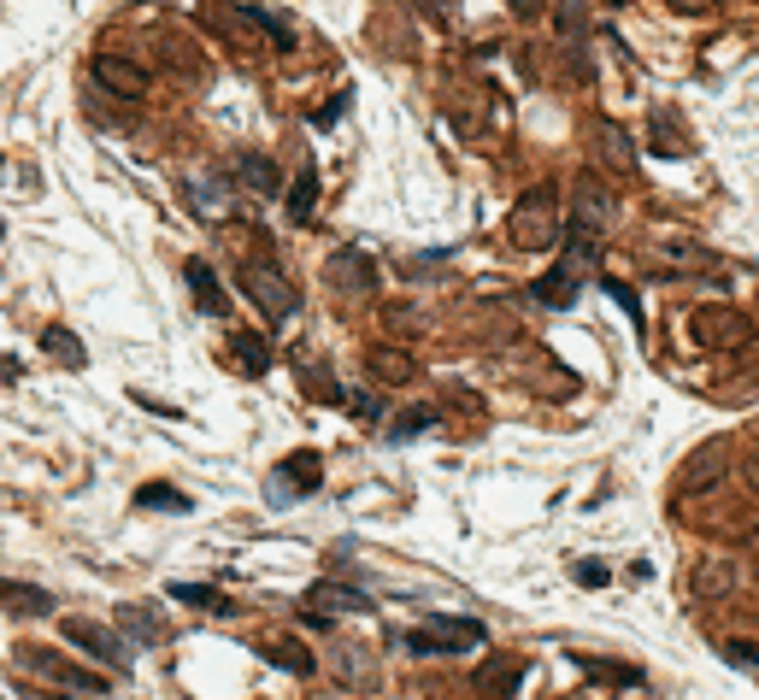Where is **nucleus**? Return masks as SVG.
<instances>
[{"label":"nucleus","mask_w":759,"mask_h":700,"mask_svg":"<svg viewBox=\"0 0 759 700\" xmlns=\"http://www.w3.org/2000/svg\"><path fill=\"white\" fill-rule=\"evenodd\" d=\"M242 288L254 295V306H259V312H266V318H277V324L301 312V295H295V283H289V277L277 271L271 259H247V266H242Z\"/></svg>","instance_id":"f257e3e1"},{"label":"nucleus","mask_w":759,"mask_h":700,"mask_svg":"<svg viewBox=\"0 0 759 700\" xmlns=\"http://www.w3.org/2000/svg\"><path fill=\"white\" fill-rule=\"evenodd\" d=\"M689 335L700 347H724V354H736V347L754 342V324H748V312H736V306H695Z\"/></svg>","instance_id":"f03ea898"},{"label":"nucleus","mask_w":759,"mask_h":700,"mask_svg":"<svg viewBox=\"0 0 759 700\" xmlns=\"http://www.w3.org/2000/svg\"><path fill=\"white\" fill-rule=\"evenodd\" d=\"M619 224V200H612V188L601 177H577L572 183V230H583V236H601Z\"/></svg>","instance_id":"7ed1b4c3"},{"label":"nucleus","mask_w":759,"mask_h":700,"mask_svg":"<svg viewBox=\"0 0 759 700\" xmlns=\"http://www.w3.org/2000/svg\"><path fill=\"white\" fill-rule=\"evenodd\" d=\"M483 624L477 618H430L425 630H413L406 636V648L413 653H477L483 648Z\"/></svg>","instance_id":"20e7f679"},{"label":"nucleus","mask_w":759,"mask_h":700,"mask_svg":"<svg viewBox=\"0 0 759 700\" xmlns=\"http://www.w3.org/2000/svg\"><path fill=\"white\" fill-rule=\"evenodd\" d=\"M71 648H83V653H95L107 671H130V641L112 630V624H95V618H65L60 624Z\"/></svg>","instance_id":"39448f33"},{"label":"nucleus","mask_w":759,"mask_h":700,"mask_svg":"<svg viewBox=\"0 0 759 700\" xmlns=\"http://www.w3.org/2000/svg\"><path fill=\"white\" fill-rule=\"evenodd\" d=\"M513 242L518 247H553L560 242V224H553V188L542 183L530 200H518L513 212Z\"/></svg>","instance_id":"423d86ee"},{"label":"nucleus","mask_w":759,"mask_h":700,"mask_svg":"<svg viewBox=\"0 0 759 700\" xmlns=\"http://www.w3.org/2000/svg\"><path fill=\"white\" fill-rule=\"evenodd\" d=\"M325 283L335 295H377V266L365 247H335L330 266H325Z\"/></svg>","instance_id":"0eeeda50"},{"label":"nucleus","mask_w":759,"mask_h":700,"mask_svg":"<svg viewBox=\"0 0 759 700\" xmlns=\"http://www.w3.org/2000/svg\"><path fill=\"white\" fill-rule=\"evenodd\" d=\"M19 665H30L41 683H53V689H65V695H95L100 689V677H83L71 660H60V653H48V648H19Z\"/></svg>","instance_id":"6e6552de"},{"label":"nucleus","mask_w":759,"mask_h":700,"mask_svg":"<svg viewBox=\"0 0 759 700\" xmlns=\"http://www.w3.org/2000/svg\"><path fill=\"white\" fill-rule=\"evenodd\" d=\"M95 83L107 95H119V100H142L148 95V71H142L136 60H124V53H95Z\"/></svg>","instance_id":"1a4fd4ad"},{"label":"nucleus","mask_w":759,"mask_h":700,"mask_svg":"<svg viewBox=\"0 0 759 700\" xmlns=\"http://www.w3.org/2000/svg\"><path fill=\"white\" fill-rule=\"evenodd\" d=\"M183 277H188V295H195V306L207 318H224L230 312V295H224V283H218V271L207 266V259H188Z\"/></svg>","instance_id":"9d476101"},{"label":"nucleus","mask_w":759,"mask_h":700,"mask_svg":"<svg viewBox=\"0 0 759 700\" xmlns=\"http://www.w3.org/2000/svg\"><path fill=\"white\" fill-rule=\"evenodd\" d=\"M365 371H371L383 389H401V383H413V377H418V366H413L406 347H371V354H365Z\"/></svg>","instance_id":"9b49d317"},{"label":"nucleus","mask_w":759,"mask_h":700,"mask_svg":"<svg viewBox=\"0 0 759 700\" xmlns=\"http://www.w3.org/2000/svg\"><path fill=\"white\" fill-rule=\"evenodd\" d=\"M301 612H318V618H325V612H371V601H365L359 589H347V582H318Z\"/></svg>","instance_id":"f8f14e48"},{"label":"nucleus","mask_w":759,"mask_h":700,"mask_svg":"<svg viewBox=\"0 0 759 700\" xmlns=\"http://www.w3.org/2000/svg\"><path fill=\"white\" fill-rule=\"evenodd\" d=\"M0 606L7 612H19V618H48L53 612V594L48 589H36V582H0Z\"/></svg>","instance_id":"ddd939ff"},{"label":"nucleus","mask_w":759,"mask_h":700,"mask_svg":"<svg viewBox=\"0 0 759 700\" xmlns=\"http://www.w3.org/2000/svg\"><path fill=\"white\" fill-rule=\"evenodd\" d=\"M518 689H524V665L518 660H494V665L477 671V695L483 700H513Z\"/></svg>","instance_id":"4468645a"},{"label":"nucleus","mask_w":759,"mask_h":700,"mask_svg":"<svg viewBox=\"0 0 759 700\" xmlns=\"http://www.w3.org/2000/svg\"><path fill=\"white\" fill-rule=\"evenodd\" d=\"M119 624H124V641H136V648H166V624H159V612L148 606H119Z\"/></svg>","instance_id":"2eb2a0df"},{"label":"nucleus","mask_w":759,"mask_h":700,"mask_svg":"<svg viewBox=\"0 0 759 700\" xmlns=\"http://www.w3.org/2000/svg\"><path fill=\"white\" fill-rule=\"evenodd\" d=\"M577 283H583V271L553 266V271H542V277L530 283V295L542 300V306H572V300H577Z\"/></svg>","instance_id":"dca6fc26"},{"label":"nucleus","mask_w":759,"mask_h":700,"mask_svg":"<svg viewBox=\"0 0 759 700\" xmlns=\"http://www.w3.org/2000/svg\"><path fill=\"white\" fill-rule=\"evenodd\" d=\"M236 177L254 188L259 200H277V195H283V183H277V165H271L266 153H242V159H236Z\"/></svg>","instance_id":"f3484780"},{"label":"nucleus","mask_w":759,"mask_h":700,"mask_svg":"<svg viewBox=\"0 0 759 700\" xmlns=\"http://www.w3.org/2000/svg\"><path fill=\"white\" fill-rule=\"evenodd\" d=\"M277 477L295 483V501H301V494H313L318 483H325V459H318V454H289L283 465H277Z\"/></svg>","instance_id":"a211bd4d"},{"label":"nucleus","mask_w":759,"mask_h":700,"mask_svg":"<svg viewBox=\"0 0 759 700\" xmlns=\"http://www.w3.org/2000/svg\"><path fill=\"white\" fill-rule=\"evenodd\" d=\"M41 347H48V359H60L65 371H83V366H89V354L77 347V335H71L65 324H48V330H41Z\"/></svg>","instance_id":"6ab92c4d"},{"label":"nucleus","mask_w":759,"mask_h":700,"mask_svg":"<svg viewBox=\"0 0 759 700\" xmlns=\"http://www.w3.org/2000/svg\"><path fill=\"white\" fill-rule=\"evenodd\" d=\"M266 660H271L277 671H295V677H313V648H306V641H289V636H277V641H266Z\"/></svg>","instance_id":"aec40b11"},{"label":"nucleus","mask_w":759,"mask_h":700,"mask_svg":"<svg viewBox=\"0 0 759 700\" xmlns=\"http://www.w3.org/2000/svg\"><path fill=\"white\" fill-rule=\"evenodd\" d=\"M289 218H295V224H306V218H313V207H318V171L313 165H301L295 171V183H289Z\"/></svg>","instance_id":"412c9836"},{"label":"nucleus","mask_w":759,"mask_h":700,"mask_svg":"<svg viewBox=\"0 0 759 700\" xmlns=\"http://www.w3.org/2000/svg\"><path fill=\"white\" fill-rule=\"evenodd\" d=\"M236 366H242L247 377H266V371H271V342H266V335H254V330L236 335Z\"/></svg>","instance_id":"4be33fe9"},{"label":"nucleus","mask_w":759,"mask_h":700,"mask_svg":"<svg viewBox=\"0 0 759 700\" xmlns=\"http://www.w3.org/2000/svg\"><path fill=\"white\" fill-rule=\"evenodd\" d=\"M595 142H601V159H607V165H619V171L636 165V148H631V136H624V130L595 124Z\"/></svg>","instance_id":"5701e85b"},{"label":"nucleus","mask_w":759,"mask_h":700,"mask_svg":"<svg viewBox=\"0 0 759 700\" xmlns=\"http://www.w3.org/2000/svg\"><path fill=\"white\" fill-rule=\"evenodd\" d=\"M136 506H148V513H188V494H177V489H166V483H148V489H136Z\"/></svg>","instance_id":"b1692460"},{"label":"nucleus","mask_w":759,"mask_h":700,"mask_svg":"<svg viewBox=\"0 0 759 700\" xmlns=\"http://www.w3.org/2000/svg\"><path fill=\"white\" fill-rule=\"evenodd\" d=\"M247 19H254V24H259V30H266V36H271V48H277V53H295V30H289V24H283V19H277V12H271V7H247Z\"/></svg>","instance_id":"393cba45"},{"label":"nucleus","mask_w":759,"mask_h":700,"mask_svg":"<svg viewBox=\"0 0 759 700\" xmlns=\"http://www.w3.org/2000/svg\"><path fill=\"white\" fill-rule=\"evenodd\" d=\"M171 601L183 606H207V612H230V601L218 589H207V582H171Z\"/></svg>","instance_id":"a878e982"},{"label":"nucleus","mask_w":759,"mask_h":700,"mask_svg":"<svg viewBox=\"0 0 759 700\" xmlns=\"http://www.w3.org/2000/svg\"><path fill=\"white\" fill-rule=\"evenodd\" d=\"M188 200H195V207L207 212V218H218V212H224V183L200 171V177H188Z\"/></svg>","instance_id":"bb28decb"},{"label":"nucleus","mask_w":759,"mask_h":700,"mask_svg":"<svg viewBox=\"0 0 759 700\" xmlns=\"http://www.w3.org/2000/svg\"><path fill=\"white\" fill-rule=\"evenodd\" d=\"M430 425H436V413H430V406H406V413H395L389 435H395V442H413V435H425Z\"/></svg>","instance_id":"cd10ccee"},{"label":"nucleus","mask_w":759,"mask_h":700,"mask_svg":"<svg viewBox=\"0 0 759 700\" xmlns=\"http://www.w3.org/2000/svg\"><path fill=\"white\" fill-rule=\"evenodd\" d=\"M724 660H730V665H742V671H754V677H759V648H754V641H724Z\"/></svg>","instance_id":"c85d7f7f"},{"label":"nucleus","mask_w":759,"mask_h":700,"mask_svg":"<svg viewBox=\"0 0 759 700\" xmlns=\"http://www.w3.org/2000/svg\"><path fill=\"white\" fill-rule=\"evenodd\" d=\"M347 100H354V95L342 89V95L330 100V107H318V112H313V124H318V130H330V124H335V119H342V112H347Z\"/></svg>","instance_id":"c756f323"},{"label":"nucleus","mask_w":759,"mask_h":700,"mask_svg":"<svg viewBox=\"0 0 759 700\" xmlns=\"http://www.w3.org/2000/svg\"><path fill=\"white\" fill-rule=\"evenodd\" d=\"M607 295L631 312V324H641V300H636V288H624V283H607Z\"/></svg>","instance_id":"7c9ffc66"},{"label":"nucleus","mask_w":759,"mask_h":700,"mask_svg":"<svg viewBox=\"0 0 759 700\" xmlns=\"http://www.w3.org/2000/svg\"><path fill=\"white\" fill-rule=\"evenodd\" d=\"M577 582H583V589H601V582H607V565H601V560H583V565H577Z\"/></svg>","instance_id":"2f4dec72"},{"label":"nucleus","mask_w":759,"mask_h":700,"mask_svg":"<svg viewBox=\"0 0 759 700\" xmlns=\"http://www.w3.org/2000/svg\"><path fill=\"white\" fill-rule=\"evenodd\" d=\"M583 30V7H565L560 12V36H577Z\"/></svg>","instance_id":"473e14b6"},{"label":"nucleus","mask_w":759,"mask_h":700,"mask_svg":"<svg viewBox=\"0 0 759 700\" xmlns=\"http://www.w3.org/2000/svg\"><path fill=\"white\" fill-rule=\"evenodd\" d=\"M742 477H748V489L759 494V442H754V454H748V465H742Z\"/></svg>","instance_id":"72a5a7b5"},{"label":"nucleus","mask_w":759,"mask_h":700,"mask_svg":"<svg viewBox=\"0 0 759 700\" xmlns=\"http://www.w3.org/2000/svg\"><path fill=\"white\" fill-rule=\"evenodd\" d=\"M425 7H436V19H454V12H460V0H425Z\"/></svg>","instance_id":"f704fd0d"},{"label":"nucleus","mask_w":759,"mask_h":700,"mask_svg":"<svg viewBox=\"0 0 759 700\" xmlns=\"http://www.w3.org/2000/svg\"><path fill=\"white\" fill-rule=\"evenodd\" d=\"M665 7H677V12H707L712 0H665Z\"/></svg>","instance_id":"c9c22d12"},{"label":"nucleus","mask_w":759,"mask_h":700,"mask_svg":"<svg viewBox=\"0 0 759 700\" xmlns=\"http://www.w3.org/2000/svg\"><path fill=\"white\" fill-rule=\"evenodd\" d=\"M548 0H513V12H542Z\"/></svg>","instance_id":"e433bc0d"},{"label":"nucleus","mask_w":759,"mask_h":700,"mask_svg":"<svg viewBox=\"0 0 759 700\" xmlns=\"http://www.w3.org/2000/svg\"><path fill=\"white\" fill-rule=\"evenodd\" d=\"M0 236H7V224H0Z\"/></svg>","instance_id":"4c0bfd02"}]
</instances>
